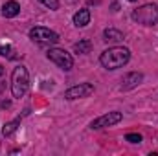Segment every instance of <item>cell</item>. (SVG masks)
I'll list each match as a JSON object with an SVG mask.
<instances>
[{
  "label": "cell",
  "instance_id": "277c9868",
  "mask_svg": "<svg viewBox=\"0 0 158 156\" xmlns=\"http://www.w3.org/2000/svg\"><path fill=\"white\" fill-rule=\"evenodd\" d=\"M30 39L37 44H42V46H50V44H55L59 40V35L50 30V28H44V26H35L30 30Z\"/></svg>",
  "mask_w": 158,
  "mask_h": 156
},
{
  "label": "cell",
  "instance_id": "5b68a950",
  "mask_svg": "<svg viewBox=\"0 0 158 156\" xmlns=\"http://www.w3.org/2000/svg\"><path fill=\"white\" fill-rule=\"evenodd\" d=\"M46 57H48L52 63H55V64H57L61 70H64V72L72 70V66H74V59H72V55H70L66 50H61V48H50L48 53H46Z\"/></svg>",
  "mask_w": 158,
  "mask_h": 156
},
{
  "label": "cell",
  "instance_id": "5bb4252c",
  "mask_svg": "<svg viewBox=\"0 0 158 156\" xmlns=\"http://www.w3.org/2000/svg\"><path fill=\"white\" fill-rule=\"evenodd\" d=\"M15 51H13V48L9 46V44H0V55L2 57H6V59H13L15 55H13Z\"/></svg>",
  "mask_w": 158,
  "mask_h": 156
},
{
  "label": "cell",
  "instance_id": "4fadbf2b",
  "mask_svg": "<svg viewBox=\"0 0 158 156\" xmlns=\"http://www.w3.org/2000/svg\"><path fill=\"white\" fill-rule=\"evenodd\" d=\"M17 127H19V119L9 121V123H6V125H4L2 134H4V136H13V134H15V130H17Z\"/></svg>",
  "mask_w": 158,
  "mask_h": 156
},
{
  "label": "cell",
  "instance_id": "d6986e66",
  "mask_svg": "<svg viewBox=\"0 0 158 156\" xmlns=\"http://www.w3.org/2000/svg\"><path fill=\"white\" fill-rule=\"evenodd\" d=\"M2 74H4V66L0 64V76H2Z\"/></svg>",
  "mask_w": 158,
  "mask_h": 156
},
{
  "label": "cell",
  "instance_id": "7c38bea8",
  "mask_svg": "<svg viewBox=\"0 0 158 156\" xmlns=\"http://www.w3.org/2000/svg\"><path fill=\"white\" fill-rule=\"evenodd\" d=\"M90 50H92V42L88 39H83V40H79V42L74 44V51H76V53H81V55H83V53H88Z\"/></svg>",
  "mask_w": 158,
  "mask_h": 156
},
{
  "label": "cell",
  "instance_id": "7a4b0ae2",
  "mask_svg": "<svg viewBox=\"0 0 158 156\" xmlns=\"http://www.w3.org/2000/svg\"><path fill=\"white\" fill-rule=\"evenodd\" d=\"M30 90V76H28V70L26 66H17L11 74V92H13V97H24Z\"/></svg>",
  "mask_w": 158,
  "mask_h": 156
},
{
  "label": "cell",
  "instance_id": "6da1fadb",
  "mask_svg": "<svg viewBox=\"0 0 158 156\" xmlns=\"http://www.w3.org/2000/svg\"><path fill=\"white\" fill-rule=\"evenodd\" d=\"M131 59V51L123 46H114V48H109L105 50L101 55H99V63L107 68V70H118L121 66H125Z\"/></svg>",
  "mask_w": 158,
  "mask_h": 156
},
{
  "label": "cell",
  "instance_id": "ac0fdd59",
  "mask_svg": "<svg viewBox=\"0 0 158 156\" xmlns=\"http://www.w3.org/2000/svg\"><path fill=\"white\" fill-rule=\"evenodd\" d=\"M9 107V101H2V109H7Z\"/></svg>",
  "mask_w": 158,
  "mask_h": 156
},
{
  "label": "cell",
  "instance_id": "3957f363",
  "mask_svg": "<svg viewBox=\"0 0 158 156\" xmlns=\"http://www.w3.org/2000/svg\"><path fill=\"white\" fill-rule=\"evenodd\" d=\"M132 20L142 26H155L158 24V4H145L132 11Z\"/></svg>",
  "mask_w": 158,
  "mask_h": 156
},
{
  "label": "cell",
  "instance_id": "30bf717a",
  "mask_svg": "<svg viewBox=\"0 0 158 156\" xmlns=\"http://www.w3.org/2000/svg\"><path fill=\"white\" fill-rule=\"evenodd\" d=\"M88 22H90V11H88L86 7L79 9L77 13L74 15V24H76L77 28H85V26H88Z\"/></svg>",
  "mask_w": 158,
  "mask_h": 156
},
{
  "label": "cell",
  "instance_id": "2e32d148",
  "mask_svg": "<svg viewBox=\"0 0 158 156\" xmlns=\"http://www.w3.org/2000/svg\"><path fill=\"white\" fill-rule=\"evenodd\" d=\"M42 6H46L48 9H57L59 7V0H39Z\"/></svg>",
  "mask_w": 158,
  "mask_h": 156
},
{
  "label": "cell",
  "instance_id": "ffe728a7",
  "mask_svg": "<svg viewBox=\"0 0 158 156\" xmlns=\"http://www.w3.org/2000/svg\"><path fill=\"white\" fill-rule=\"evenodd\" d=\"M129 2H136V0H129Z\"/></svg>",
  "mask_w": 158,
  "mask_h": 156
},
{
  "label": "cell",
  "instance_id": "9a60e30c",
  "mask_svg": "<svg viewBox=\"0 0 158 156\" xmlns=\"http://www.w3.org/2000/svg\"><path fill=\"white\" fill-rule=\"evenodd\" d=\"M125 140L131 142V143H140V142H142V136H140L138 132H129V134L125 136Z\"/></svg>",
  "mask_w": 158,
  "mask_h": 156
},
{
  "label": "cell",
  "instance_id": "ba28073f",
  "mask_svg": "<svg viewBox=\"0 0 158 156\" xmlns=\"http://www.w3.org/2000/svg\"><path fill=\"white\" fill-rule=\"evenodd\" d=\"M143 81V76L142 74H138V72H131V74H127V76H123L121 79V90H131V88H136L140 83Z\"/></svg>",
  "mask_w": 158,
  "mask_h": 156
},
{
  "label": "cell",
  "instance_id": "e0dca14e",
  "mask_svg": "<svg viewBox=\"0 0 158 156\" xmlns=\"http://www.w3.org/2000/svg\"><path fill=\"white\" fill-rule=\"evenodd\" d=\"M112 11H118V2H112Z\"/></svg>",
  "mask_w": 158,
  "mask_h": 156
},
{
  "label": "cell",
  "instance_id": "9c48e42d",
  "mask_svg": "<svg viewBox=\"0 0 158 156\" xmlns=\"http://www.w3.org/2000/svg\"><path fill=\"white\" fill-rule=\"evenodd\" d=\"M20 13V6L15 2V0H9V2H6L4 6H2V15L6 17V18H13V17H17Z\"/></svg>",
  "mask_w": 158,
  "mask_h": 156
},
{
  "label": "cell",
  "instance_id": "8fae6325",
  "mask_svg": "<svg viewBox=\"0 0 158 156\" xmlns=\"http://www.w3.org/2000/svg\"><path fill=\"white\" fill-rule=\"evenodd\" d=\"M123 33L116 30V28H107L105 31H103V40H107V42H119V40H123Z\"/></svg>",
  "mask_w": 158,
  "mask_h": 156
},
{
  "label": "cell",
  "instance_id": "8992f818",
  "mask_svg": "<svg viewBox=\"0 0 158 156\" xmlns=\"http://www.w3.org/2000/svg\"><path fill=\"white\" fill-rule=\"evenodd\" d=\"M123 119V114L118 112V110H114V112H109V114H103V116L96 117L92 123H90V129H105V127H112V125H116Z\"/></svg>",
  "mask_w": 158,
  "mask_h": 156
},
{
  "label": "cell",
  "instance_id": "52a82bcc",
  "mask_svg": "<svg viewBox=\"0 0 158 156\" xmlns=\"http://www.w3.org/2000/svg\"><path fill=\"white\" fill-rule=\"evenodd\" d=\"M90 94H94V84H90V83H81V84H76V86H72V88H68L66 92H64V99H83V97H88Z\"/></svg>",
  "mask_w": 158,
  "mask_h": 156
}]
</instances>
